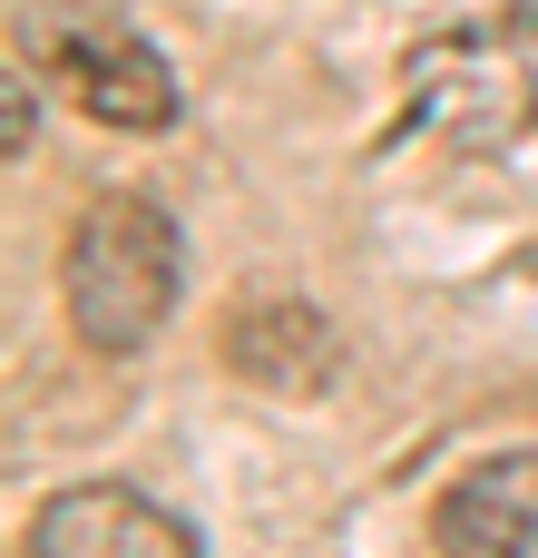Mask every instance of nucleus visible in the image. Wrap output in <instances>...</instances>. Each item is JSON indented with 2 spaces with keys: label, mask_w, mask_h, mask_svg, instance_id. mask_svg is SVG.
<instances>
[{
  "label": "nucleus",
  "mask_w": 538,
  "mask_h": 558,
  "mask_svg": "<svg viewBox=\"0 0 538 558\" xmlns=\"http://www.w3.org/2000/svg\"><path fill=\"white\" fill-rule=\"evenodd\" d=\"M29 128H39V118H29V69L10 59V69H0V157H29Z\"/></svg>",
  "instance_id": "0eeeda50"
},
{
  "label": "nucleus",
  "mask_w": 538,
  "mask_h": 558,
  "mask_svg": "<svg viewBox=\"0 0 538 558\" xmlns=\"http://www.w3.org/2000/svg\"><path fill=\"white\" fill-rule=\"evenodd\" d=\"M441 558H538V451H500L461 471L431 510Z\"/></svg>",
  "instance_id": "423d86ee"
},
{
  "label": "nucleus",
  "mask_w": 538,
  "mask_h": 558,
  "mask_svg": "<svg viewBox=\"0 0 538 558\" xmlns=\"http://www.w3.org/2000/svg\"><path fill=\"white\" fill-rule=\"evenodd\" d=\"M176 284H186V245H176V216L157 196L118 186L69 226L59 304H69V333L88 353H147L176 314Z\"/></svg>",
  "instance_id": "f257e3e1"
},
{
  "label": "nucleus",
  "mask_w": 538,
  "mask_h": 558,
  "mask_svg": "<svg viewBox=\"0 0 538 558\" xmlns=\"http://www.w3.org/2000/svg\"><path fill=\"white\" fill-rule=\"evenodd\" d=\"M29 49H39V69L59 78V98H69L78 118H98V128H118V137L176 128V69H167V49H157L137 20L88 10V0H49V10L29 20Z\"/></svg>",
  "instance_id": "f03ea898"
},
{
  "label": "nucleus",
  "mask_w": 538,
  "mask_h": 558,
  "mask_svg": "<svg viewBox=\"0 0 538 558\" xmlns=\"http://www.w3.org/2000/svg\"><path fill=\"white\" fill-rule=\"evenodd\" d=\"M402 88H412V118L441 147H461V157H500L519 128H538L529 69H519V49H510L500 20H470V29L421 39L412 69H402Z\"/></svg>",
  "instance_id": "7ed1b4c3"
},
{
  "label": "nucleus",
  "mask_w": 538,
  "mask_h": 558,
  "mask_svg": "<svg viewBox=\"0 0 538 558\" xmlns=\"http://www.w3.org/2000/svg\"><path fill=\"white\" fill-rule=\"evenodd\" d=\"M225 363L255 383V392H284V402H323L333 373H343V333L323 304L304 294H245L225 314Z\"/></svg>",
  "instance_id": "39448f33"
},
{
  "label": "nucleus",
  "mask_w": 538,
  "mask_h": 558,
  "mask_svg": "<svg viewBox=\"0 0 538 558\" xmlns=\"http://www.w3.org/2000/svg\"><path fill=\"white\" fill-rule=\"evenodd\" d=\"M29 558H206V549L147 490H127V481H69V490L39 500Z\"/></svg>",
  "instance_id": "20e7f679"
},
{
  "label": "nucleus",
  "mask_w": 538,
  "mask_h": 558,
  "mask_svg": "<svg viewBox=\"0 0 538 558\" xmlns=\"http://www.w3.org/2000/svg\"><path fill=\"white\" fill-rule=\"evenodd\" d=\"M500 29H510V49H519V69H529V108H538V0H510Z\"/></svg>",
  "instance_id": "6e6552de"
}]
</instances>
